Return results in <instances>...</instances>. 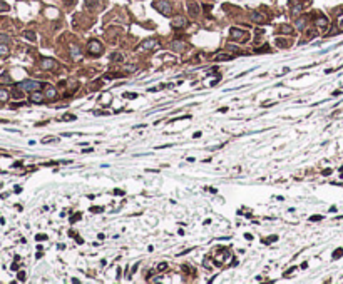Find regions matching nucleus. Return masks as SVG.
I'll list each match as a JSON object with an SVG mask.
<instances>
[{
	"instance_id": "1",
	"label": "nucleus",
	"mask_w": 343,
	"mask_h": 284,
	"mask_svg": "<svg viewBox=\"0 0 343 284\" xmlns=\"http://www.w3.org/2000/svg\"><path fill=\"white\" fill-rule=\"evenodd\" d=\"M19 89H22L24 92H35V90H40L44 87V84L39 82V80H24L17 85Z\"/></svg>"
},
{
	"instance_id": "2",
	"label": "nucleus",
	"mask_w": 343,
	"mask_h": 284,
	"mask_svg": "<svg viewBox=\"0 0 343 284\" xmlns=\"http://www.w3.org/2000/svg\"><path fill=\"white\" fill-rule=\"evenodd\" d=\"M229 37L233 39L234 42H248L250 40V34L246 30H241V29H236V27H233L231 30H229Z\"/></svg>"
},
{
	"instance_id": "3",
	"label": "nucleus",
	"mask_w": 343,
	"mask_h": 284,
	"mask_svg": "<svg viewBox=\"0 0 343 284\" xmlns=\"http://www.w3.org/2000/svg\"><path fill=\"white\" fill-rule=\"evenodd\" d=\"M152 5H154V9H156L157 12H161L162 15H166V17H169L172 14V5L167 2V0H156Z\"/></svg>"
},
{
	"instance_id": "4",
	"label": "nucleus",
	"mask_w": 343,
	"mask_h": 284,
	"mask_svg": "<svg viewBox=\"0 0 343 284\" xmlns=\"http://www.w3.org/2000/svg\"><path fill=\"white\" fill-rule=\"evenodd\" d=\"M87 49H89V54L94 55V57H97V55L102 54V44H100L99 40H95V39H92V40L89 42Z\"/></svg>"
},
{
	"instance_id": "5",
	"label": "nucleus",
	"mask_w": 343,
	"mask_h": 284,
	"mask_svg": "<svg viewBox=\"0 0 343 284\" xmlns=\"http://www.w3.org/2000/svg\"><path fill=\"white\" fill-rule=\"evenodd\" d=\"M157 47H159V40L157 39H147V40H144L139 45V49L141 50H154Z\"/></svg>"
},
{
	"instance_id": "6",
	"label": "nucleus",
	"mask_w": 343,
	"mask_h": 284,
	"mask_svg": "<svg viewBox=\"0 0 343 284\" xmlns=\"http://www.w3.org/2000/svg\"><path fill=\"white\" fill-rule=\"evenodd\" d=\"M40 67L44 69V70H55L59 65H57V62H55L54 59H42Z\"/></svg>"
},
{
	"instance_id": "7",
	"label": "nucleus",
	"mask_w": 343,
	"mask_h": 284,
	"mask_svg": "<svg viewBox=\"0 0 343 284\" xmlns=\"http://www.w3.org/2000/svg\"><path fill=\"white\" fill-rule=\"evenodd\" d=\"M186 24H187V20L184 19V17L177 15V17H174V19H172L171 27H172V29H182V27H186Z\"/></svg>"
},
{
	"instance_id": "8",
	"label": "nucleus",
	"mask_w": 343,
	"mask_h": 284,
	"mask_svg": "<svg viewBox=\"0 0 343 284\" xmlns=\"http://www.w3.org/2000/svg\"><path fill=\"white\" fill-rule=\"evenodd\" d=\"M315 27L316 29H320V30H325L328 27V19L325 15H320V17H316L315 19Z\"/></svg>"
},
{
	"instance_id": "9",
	"label": "nucleus",
	"mask_w": 343,
	"mask_h": 284,
	"mask_svg": "<svg viewBox=\"0 0 343 284\" xmlns=\"http://www.w3.org/2000/svg\"><path fill=\"white\" fill-rule=\"evenodd\" d=\"M186 42H182V40H172L171 42V49L172 50H176V52H182V50H186Z\"/></svg>"
},
{
	"instance_id": "10",
	"label": "nucleus",
	"mask_w": 343,
	"mask_h": 284,
	"mask_svg": "<svg viewBox=\"0 0 343 284\" xmlns=\"http://www.w3.org/2000/svg\"><path fill=\"white\" fill-rule=\"evenodd\" d=\"M45 99V95L42 92H39V90H35V92H30V102H34V104H42V100Z\"/></svg>"
},
{
	"instance_id": "11",
	"label": "nucleus",
	"mask_w": 343,
	"mask_h": 284,
	"mask_svg": "<svg viewBox=\"0 0 343 284\" xmlns=\"http://www.w3.org/2000/svg\"><path fill=\"white\" fill-rule=\"evenodd\" d=\"M251 20L256 22V24H266V17L263 14H260V12H253L251 14Z\"/></svg>"
},
{
	"instance_id": "12",
	"label": "nucleus",
	"mask_w": 343,
	"mask_h": 284,
	"mask_svg": "<svg viewBox=\"0 0 343 284\" xmlns=\"http://www.w3.org/2000/svg\"><path fill=\"white\" fill-rule=\"evenodd\" d=\"M234 57V54H229V52H219L214 55V60H231Z\"/></svg>"
},
{
	"instance_id": "13",
	"label": "nucleus",
	"mask_w": 343,
	"mask_h": 284,
	"mask_svg": "<svg viewBox=\"0 0 343 284\" xmlns=\"http://www.w3.org/2000/svg\"><path fill=\"white\" fill-rule=\"evenodd\" d=\"M187 9H189V14L192 17H196L199 14V5H196L194 2H187Z\"/></svg>"
},
{
	"instance_id": "14",
	"label": "nucleus",
	"mask_w": 343,
	"mask_h": 284,
	"mask_svg": "<svg viewBox=\"0 0 343 284\" xmlns=\"http://www.w3.org/2000/svg\"><path fill=\"white\" fill-rule=\"evenodd\" d=\"M69 52H70V55H72V59H80V55H82V52H80V49H79L77 45H70V49H69Z\"/></svg>"
},
{
	"instance_id": "15",
	"label": "nucleus",
	"mask_w": 343,
	"mask_h": 284,
	"mask_svg": "<svg viewBox=\"0 0 343 284\" xmlns=\"http://www.w3.org/2000/svg\"><path fill=\"white\" fill-rule=\"evenodd\" d=\"M301 12H303V4H298V5L291 7V15H293V17H298Z\"/></svg>"
},
{
	"instance_id": "16",
	"label": "nucleus",
	"mask_w": 343,
	"mask_h": 284,
	"mask_svg": "<svg viewBox=\"0 0 343 284\" xmlns=\"http://www.w3.org/2000/svg\"><path fill=\"white\" fill-rule=\"evenodd\" d=\"M44 95H45V99H55V95H57V90H55L54 87H47Z\"/></svg>"
},
{
	"instance_id": "17",
	"label": "nucleus",
	"mask_w": 343,
	"mask_h": 284,
	"mask_svg": "<svg viewBox=\"0 0 343 284\" xmlns=\"http://www.w3.org/2000/svg\"><path fill=\"white\" fill-rule=\"evenodd\" d=\"M9 97H10L9 90H7V89H4V87H0V102H7V100H9Z\"/></svg>"
},
{
	"instance_id": "18",
	"label": "nucleus",
	"mask_w": 343,
	"mask_h": 284,
	"mask_svg": "<svg viewBox=\"0 0 343 284\" xmlns=\"http://www.w3.org/2000/svg\"><path fill=\"white\" fill-rule=\"evenodd\" d=\"M10 54V49L7 44H0V57H7Z\"/></svg>"
},
{
	"instance_id": "19",
	"label": "nucleus",
	"mask_w": 343,
	"mask_h": 284,
	"mask_svg": "<svg viewBox=\"0 0 343 284\" xmlns=\"http://www.w3.org/2000/svg\"><path fill=\"white\" fill-rule=\"evenodd\" d=\"M280 34H283V35H288V34H293V27L291 25H281L280 27Z\"/></svg>"
},
{
	"instance_id": "20",
	"label": "nucleus",
	"mask_w": 343,
	"mask_h": 284,
	"mask_svg": "<svg viewBox=\"0 0 343 284\" xmlns=\"http://www.w3.org/2000/svg\"><path fill=\"white\" fill-rule=\"evenodd\" d=\"M122 54H119V52H114V54H111V60L112 62H122Z\"/></svg>"
},
{
	"instance_id": "21",
	"label": "nucleus",
	"mask_w": 343,
	"mask_h": 284,
	"mask_svg": "<svg viewBox=\"0 0 343 284\" xmlns=\"http://www.w3.org/2000/svg\"><path fill=\"white\" fill-rule=\"evenodd\" d=\"M122 70H124V72L132 74V72H136V70H137V65H134V64H127V65H124V67H122Z\"/></svg>"
},
{
	"instance_id": "22",
	"label": "nucleus",
	"mask_w": 343,
	"mask_h": 284,
	"mask_svg": "<svg viewBox=\"0 0 343 284\" xmlns=\"http://www.w3.org/2000/svg\"><path fill=\"white\" fill-rule=\"evenodd\" d=\"M24 37H25L27 40H30V42H35V34L32 30H25L24 32Z\"/></svg>"
},
{
	"instance_id": "23",
	"label": "nucleus",
	"mask_w": 343,
	"mask_h": 284,
	"mask_svg": "<svg viewBox=\"0 0 343 284\" xmlns=\"http://www.w3.org/2000/svg\"><path fill=\"white\" fill-rule=\"evenodd\" d=\"M97 2L99 0H85V5H87V9H95L97 7Z\"/></svg>"
},
{
	"instance_id": "24",
	"label": "nucleus",
	"mask_w": 343,
	"mask_h": 284,
	"mask_svg": "<svg viewBox=\"0 0 343 284\" xmlns=\"http://www.w3.org/2000/svg\"><path fill=\"white\" fill-rule=\"evenodd\" d=\"M12 95H14V97H15V99H22V95H24V90H22V89H20V90H19V87H17L15 90L12 92Z\"/></svg>"
},
{
	"instance_id": "25",
	"label": "nucleus",
	"mask_w": 343,
	"mask_h": 284,
	"mask_svg": "<svg viewBox=\"0 0 343 284\" xmlns=\"http://www.w3.org/2000/svg\"><path fill=\"white\" fill-rule=\"evenodd\" d=\"M305 22H306L305 19H298V20H296V29H298V30L305 29Z\"/></svg>"
},
{
	"instance_id": "26",
	"label": "nucleus",
	"mask_w": 343,
	"mask_h": 284,
	"mask_svg": "<svg viewBox=\"0 0 343 284\" xmlns=\"http://www.w3.org/2000/svg\"><path fill=\"white\" fill-rule=\"evenodd\" d=\"M342 256H343V249H342V248H338L337 251L333 253V259H340Z\"/></svg>"
},
{
	"instance_id": "27",
	"label": "nucleus",
	"mask_w": 343,
	"mask_h": 284,
	"mask_svg": "<svg viewBox=\"0 0 343 284\" xmlns=\"http://www.w3.org/2000/svg\"><path fill=\"white\" fill-rule=\"evenodd\" d=\"M0 80H2V82H5V84H9L12 79H10V75H9L7 72H4V74H2V77H0Z\"/></svg>"
},
{
	"instance_id": "28",
	"label": "nucleus",
	"mask_w": 343,
	"mask_h": 284,
	"mask_svg": "<svg viewBox=\"0 0 343 284\" xmlns=\"http://www.w3.org/2000/svg\"><path fill=\"white\" fill-rule=\"evenodd\" d=\"M9 9H10V7H9V4H5V2H0V14H2V12H9Z\"/></svg>"
},
{
	"instance_id": "29",
	"label": "nucleus",
	"mask_w": 343,
	"mask_h": 284,
	"mask_svg": "<svg viewBox=\"0 0 343 284\" xmlns=\"http://www.w3.org/2000/svg\"><path fill=\"white\" fill-rule=\"evenodd\" d=\"M17 279H19V281H25V279H27V274L24 273V271H20V273L17 274Z\"/></svg>"
},
{
	"instance_id": "30",
	"label": "nucleus",
	"mask_w": 343,
	"mask_h": 284,
	"mask_svg": "<svg viewBox=\"0 0 343 284\" xmlns=\"http://www.w3.org/2000/svg\"><path fill=\"white\" fill-rule=\"evenodd\" d=\"M9 40H10V37H9V35H5V34H0V42H5V44H7Z\"/></svg>"
},
{
	"instance_id": "31",
	"label": "nucleus",
	"mask_w": 343,
	"mask_h": 284,
	"mask_svg": "<svg viewBox=\"0 0 343 284\" xmlns=\"http://www.w3.org/2000/svg\"><path fill=\"white\" fill-rule=\"evenodd\" d=\"M35 239H37V241H45V239H47V236H45V234H37V236H35Z\"/></svg>"
},
{
	"instance_id": "32",
	"label": "nucleus",
	"mask_w": 343,
	"mask_h": 284,
	"mask_svg": "<svg viewBox=\"0 0 343 284\" xmlns=\"http://www.w3.org/2000/svg\"><path fill=\"white\" fill-rule=\"evenodd\" d=\"M47 142H57V139L55 137H45L44 139V144H47Z\"/></svg>"
},
{
	"instance_id": "33",
	"label": "nucleus",
	"mask_w": 343,
	"mask_h": 284,
	"mask_svg": "<svg viewBox=\"0 0 343 284\" xmlns=\"http://www.w3.org/2000/svg\"><path fill=\"white\" fill-rule=\"evenodd\" d=\"M90 212H102V207L94 206V207H90Z\"/></svg>"
},
{
	"instance_id": "34",
	"label": "nucleus",
	"mask_w": 343,
	"mask_h": 284,
	"mask_svg": "<svg viewBox=\"0 0 343 284\" xmlns=\"http://www.w3.org/2000/svg\"><path fill=\"white\" fill-rule=\"evenodd\" d=\"M276 44H278V47H286V45H288V42H285V40H280V39L276 40Z\"/></svg>"
},
{
	"instance_id": "35",
	"label": "nucleus",
	"mask_w": 343,
	"mask_h": 284,
	"mask_svg": "<svg viewBox=\"0 0 343 284\" xmlns=\"http://www.w3.org/2000/svg\"><path fill=\"white\" fill-rule=\"evenodd\" d=\"M166 268H167V264H166V263H162V264H159V266H157V271H164Z\"/></svg>"
},
{
	"instance_id": "36",
	"label": "nucleus",
	"mask_w": 343,
	"mask_h": 284,
	"mask_svg": "<svg viewBox=\"0 0 343 284\" xmlns=\"http://www.w3.org/2000/svg\"><path fill=\"white\" fill-rule=\"evenodd\" d=\"M323 219V216H311L310 217V221H321Z\"/></svg>"
},
{
	"instance_id": "37",
	"label": "nucleus",
	"mask_w": 343,
	"mask_h": 284,
	"mask_svg": "<svg viewBox=\"0 0 343 284\" xmlns=\"http://www.w3.org/2000/svg\"><path fill=\"white\" fill-rule=\"evenodd\" d=\"M276 239H278V238H276V236H273V238H270V239H265L263 243H275Z\"/></svg>"
},
{
	"instance_id": "38",
	"label": "nucleus",
	"mask_w": 343,
	"mask_h": 284,
	"mask_svg": "<svg viewBox=\"0 0 343 284\" xmlns=\"http://www.w3.org/2000/svg\"><path fill=\"white\" fill-rule=\"evenodd\" d=\"M338 29L343 30V19H340V22H338Z\"/></svg>"
},
{
	"instance_id": "39",
	"label": "nucleus",
	"mask_w": 343,
	"mask_h": 284,
	"mask_svg": "<svg viewBox=\"0 0 343 284\" xmlns=\"http://www.w3.org/2000/svg\"><path fill=\"white\" fill-rule=\"evenodd\" d=\"M77 219H80V214H75V216H72V219H70V221H77Z\"/></svg>"
},
{
	"instance_id": "40",
	"label": "nucleus",
	"mask_w": 343,
	"mask_h": 284,
	"mask_svg": "<svg viewBox=\"0 0 343 284\" xmlns=\"http://www.w3.org/2000/svg\"><path fill=\"white\" fill-rule=\"evenodd\" d=\"M332 174V169H326V170H323V176H330Z\"/></svg>"
},
{
	"instance_id": "41",
	"label": "nucleus",
	"mask_w": 343,
	"mask_h": 284,
	"mask_svg": "<svg viewBox=\"0 0 343 284\" xmlns=\"http://www.w3.org/2000/svg\"><path fill=\"white\" fill-rule=\"evenodd\" d=\"M12 269H14V271H17V269H19V264L14 263V264H12Z\"/></svg>"
},
{
	"instance_id": "42",
	"label": "nucleus",
	"mask_w": 343,
	"mask_h": 284,
	"mask_svg": "<svg viewBox=\"0 0 343 284\" xmlns=\"http://www.w3.org/2000/svg\"><path fill=\"white\" fill-rule=\"evenodd\" d=\"M65 4H67V5H72V4H74V0H65Z\"/></svg>"
}]
</instances>
